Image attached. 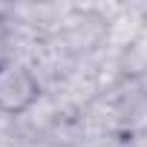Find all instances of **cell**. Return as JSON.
<instances>
[{
  "mask_svg": "<svg viewBox=\"0 0 147 147\" xmlns=\"http://www.w3.org/2000/svg\"><path fill=\"white\" fill-rule=\"evenodd\" d=\"M40 98L38 75L15 61H0V113L3 115H23Z\"/></svg>",
  "mask_w": 147,
  "mask_h": 147,
  "instance_id": "obj_1",
  "label": "cell"
}]
</instances>
